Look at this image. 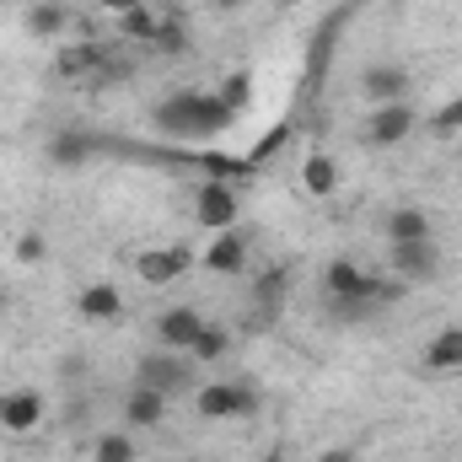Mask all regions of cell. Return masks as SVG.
<instances>
[{"mask_svg": "<svg viewBox=\"0 0 462 462\" xmlns=\"http://www.w3.org/2000/svg\"><path fill=\"white\" fill-rule=\"evenodd\" d=\"M231 108L226 97H205V92H178L167 103H156V129L172 134V140H210L231 124Z\"/></svg>", "mask_w": 462, "mask_h": 462, "instance_id": "6da1fadb", "label": "cell"}, {"mask_svg": "<svg viewBox=\"0 0 462 462\" xmlns=\"http://www.w3.org/2000/svg\"><path fill=\"white\" fill-rule=\"evenodd\" d=\"M134 382L162 393V398H183L199 387V360L178 355V349H156V355H140L134 360Z\"/></svg>", "mask_w": 462, "mask_h": 462, "instance_id": "7a4b0ae2", "label": "cell"}, {"mask_svg": "<svg viewBox=\"0 0 462 462\" xmlns=\"http://www.w3.org/2000/svg\"><path fill=\"white\" fill-rule=\"evenodd\" d=\"M441 269H447V253H441L436 236H425V242H387V274L398 285H430Z\"/></svg>", "mask_w": 462, "mask_h": 462, "instance_id": "3957f363", "label": "cell"}, {"mask_svg": "<svg viewBox=\"0 0 462 462\" xmlns=\"http://www.w3.org/2000/svg\"><path fill=\"white\" fill-rule=\"evenodd\" d=\"M194 414L199 420H253L258 387L253 382H205V387H194Z\"/></svg>", "mask_w": 462, "mask_h": 462, "instance_id": "277c9868", "label": "cell"}, {"mask_svg": "<svg viewBox=\"0 0 462 462\" xmlns=\"http://www.w3.org/2000/svg\"><path fill=\"white\" fill-rule=\"evenodd\" d=\"M323 285H328V296L334 301H365V307H382L398 285H382L376 274H365L360 263H349V258H334L328 269H323Z\"/></svg>", "mask_w": 462, "mask_h": 462, "instance_id": "5b68a950", "label": "cell"}, {"mask_svg": "<svg viewBox=\"0 0 462 462\" xmlns=\"http://www.w3.org/2000/svg\"><path fill=\"white\" fill-rule=\"evenodd\" d=\"M414 124H420L414 103H382V108H371L360 140H365L371 151H393V145H403V140L414 134Z\"/></svg>", "mask_w": 462, "mask_h": 462, "instance_id": "8992f818", "label": "cell"}, {"mask_svg": "<svg viewBox=\"0 0 462 462\" xmlns=\"http://www.w3.org/2000/svg\"><path fill=\"white\" fill-rule=\"evenodd\" d=\"M360 92H365V103H409V92H414V76H409V65H398V60H376V65H365V76H360Z\"/></svg>", "mask_w": 462, "mask_h": 462, "instance_id": "52a82bcc", "label": "cell"}, {"mask_svg": "<svg viewBox=\"0 0 462 462\" xmlns=\"http://www.w3.org/2000/svg\"><path fill=\"white\" fill-rule=\"evenodd\" d=\"M43 414H49V403H43L38 387H5V393H0V430L32 436V430L43 425Z\"/></svg>", "mask_w": 462, "mask_h": 462, "instance_id": "ba28073f", "label": "cell"}, {"mask_svg": "<svg viewBox=\"0 0 462 462\" xmlns=\"http://www.w3.org/2000/svg\"><path fill=\"white\" fill-rule=\"evenodd\" d=\"M236 216H242V205H236V189H231V183H199V194H194V226L199 231H231Z\"/></svg>", "mask_w": 462, "mask_h": 462, "instance_id": "9c48e42d", "label": "cell"}, {"mask_svg": "<svg viewBox=\"0 0 462 462\" xmlns=\"http://www.w3.org/2000/svg\"><path fill=\"white\" fill-rule=\"evenodd\" d=\"M199 258H194V247H145L140 258H134V269H140V280L145 285H172V280H183L189 269H194Z\"/></svg>", "mask_w": 462, "mask_h": 462, "instance_id": "30bf717a", "label": "cell"}, {"mask_svg": "<svg viewBox=\"0 0 462 462\" xmlns=\"http://www.w3.org/2000/svg\"><path fill=\"white\" fill-rule=\"evenodd\" d=\"M205 312L199 307H167L162 318H156V339H162V349H178V355H189L194 349V339L205 334Z\"/></svg>", "mask_w": 462, "mask_h": 462, "instance_id": "8fae6325", "label": "cell"}, {"mask_svg": "<svg viewBox=\"0 0 462 462\" xmlns=\"http://www.w3.org/2000/svg\"><path fill=\"white\" fill-rule=\"evenodd\" d=\"M76 312H81L87 323H118V318H124V291L108 285V280H92V285L76 291Z\"/></svg>", "mask_w": 462, "mask_h": 462, "instance_id": "7c38bea8", "label": "cell"}, {"mask_svg": "<svg viewBox=\"0 0 462 462\" xmlns=\"http://www.w3.org/2000/svg\"><path fill=\"white\" fill-rule=\"evenodd\" d=\"M210 274H242V263H247V231H216V242L205 247V258H199Z\"/></svg>", "mask_w": 462, "mask_h": 462, "instance_id": "4fadbf2b", "label": "cell"}, {"mask_svg": "<svg viewBox=\"0 0 462 462\" xmlns=\"http://www.w3.org/2000/svg\"><path fill=\"white\" fill-rule=\"evenodd\" d=\"M167 403L172 398H162V393H151V387H129V398H124V425L129 430H156L162 420H167Z\"/></svg>", "mask_w": 462, "mask_h": 462, "instance_id": "5bb4252c", "label": "cell"}, {"mask_svg": "<svg viewBox=\"0 0 462 462\" xmlns=\"http://www.w3.org/2000/svg\"><path fill=\"white\" fill-rule=\"evenodd\" d=\"M285 296H291V274L285 269H263L253 280V312L258 318H280L285 312Z\"/></svg>", "mask_w": 462, "mask_h": 462, "instance_id": "9a60e30c", "label": "cell"}, {"mask_svg": "<svg viewBox=\"0 0 462 462\" xmlns=\"http://www.w3.org/2000/svg\"><path fill=\"white\" fill-rule=\"evenodd\" d=\"M382 231H387V242H425V236H436V221L420 205H398Z\"/></svg>", "mask_w": 462, "mask_h": 462, "instance_id": "2e32d148", "label": "cell"}, {"mask_svg": "<svg viewBox=\"0 0 462 462\" xmlns=\"http://www.w3.org/2000/svg\"><path fill=\"white\" fill-rule=\"evenodd\" d=\"M301 189H307V194H318V199L339 194V162H334L328 151H312V156L301 162Z\"/></svg>", "mask_w": 462, "mask_h": 462, "instance_id": "e0dca14e", "label": "cell"}, {"mask_svg": "<svg viewBox=\"0 0 462 462\" xmlns=\"http://www.w3.org/2000/svg\"><path fill=\"white\" fill-rule=\"evenodd\" d=\"M27 32H32V38H65V32H70V5H60V0L27 5Z\"/></svg>", "mask_w": 462, "mask_h": 462, "instance_id": "ac0fdd59", "label": "cell"}, {"mask_svg": "<svg viewBox=\"0 0 462 462\" xmlns=\"http://www.w3.org/2000/svg\"><path fill=\"white\" fill-rule=\"evenodd\" d=\"M425 371H462V328H441L425 345Z\"/></svg>", "mask_w": 462, "mask_h": 462, "instance_id": "d6986e66", "label": "cell"}, {"mask_svg": "<svg viewBox=\"0 0 462 462\" xmlns=\"http://www.w3.org/2000/svg\"><path fill=\"white\" fill-rule=\"evenodd\" d=\"M162 22H167V16H156L151 5H140V11H124V16H118V32H124L129 43H145V49H156V38H162Z\"/></svg>", "mask_w": 462, "mask_h": 462, "instance_id": "ffe728a7", "label": "cell"}, {"mask_svg": "<svg viewBox=\"0 0 462 462\" xmlns=\"http://www.w3.org/2000/svg\"><path fill=\"white\" fill-rule=\"evenodd\" d=\"M134 457H140V447H134L129 430H103L92 441V462H134Z\"/></svg>", "mask_w": 462, "mask_h": 462, "instance_id": "44dd1931", "label": "cell"}, {"mask_svg": "<svg viewBox=\"0 0 462 462\" xmlns=\"http://www.w3.org/2000/svg\"><path fill=\"white\" fill-rule=\"evenodd\" d=\"M87 156H92V140L76 134V129H65V134L49 140V162H60V167H76V162H87Z\"/></svg>", "mask_w": 462, "mask_h": 462, "instance_id": "7402d4cb", "label": "cell"}, {"mask_svg": "<svg viewBox=\"0 0 462 462\" xmlns=\"http://www.w3.org/2000/svg\"><path fill=\"white\" fill-rule=\"evenodd\" d=\"M97 65V49L92 43H65L60 54H54V70L60 76H81V70H92Z\"/></svg>", "mask_w": 462, "mask_h": 462, "instance_id": "603a6c76", "label": "cell"}, {"mask_svg": "<svg viewBox=\"0 0 462 462\" xmlns=\"http://www.w3.org/2000/svg\"><path fill=\"white\" fill-rule=\"evenodd\" d=\"M226 349H231V334H226V328H216V323H205V334L194 339L189 360H199V365H205V360H221Z\"/></svg>", "mask_w": 462, "mask_h": 462, "instance_id": "cb8c5ba5", "label": "cell"}, {"mask_svg": "<svg viewBox=\"0 0 462 462\" xmlns=\"http://www.w3.org/2000/svg\"><path fill=\"white\" fill-rule=\"evenodd\" d=\"M16 263H43L49 258V242H43V231H16Z\"/></svg>", "mask_w": 462, "mask_h": 462, "instance_id": "d4e9b609", "label": "cell"}, {"mask_svg": "<svg viewBox=\"0 0 462 462\" xmlns=\"http://www.w3.org/2000/svg\"><path fill=\"white\" fill-rule=\"evenodd\" d=\"M430 129H436V134H447V140H452V134H462V97H452L447 108H436Z\"/></svg>", "mask_w": 462, "mask_h": 462, "instance_id": "484cf974", "label": "cell"}, {"mask_svg": "<svg viewBox=\"0 0 462 462\" xmlns=\"http://www.w3.org/2000/svg\"><path fill=\"white\" fill-rule=\"evenodd\" d=\"M108 16H124V11H140V5H151V0H97Z\"/></svg>", "mask_w": 462, "mask_h": 462, "instance_id": "4316f807", "label": "cell"}, {"mask_svg": "<svg viewBox=\"0 0 462 462\" xmlns=\"http://www.w3.org/2000/svg\"><path fill=\"white\" fill-rule=\"evenodd\" d=\"M210 5H216V11H221V16H231V11H242V5H247V0H210Z\"/></svg>", "mask_w": 462, "mask_h": 462, "instance_id": "83f0119b", "label": "cell"}, {"mask_svg": "<svg viewBox=\"0 0 462 462\" xmlns=\"http://www.w3.org/2000/svg\"><path fill=\"white\" fill-rule=\"evenodd\" d=\"M11 301H16V291H11V285H0V318L11 312Z\"/></svg>", "mask_w": 462, "mask_h": 462, "instance_id": "f1b7e54d", "label": "cell"}, {"mask_svg": "<svg viewBox=\"0 0 462 462\" xmlns=\"http://www.w3.org/2000/svg\"><path fill=\"white\" fill-rule=\"evenodd\" d=\"M323 462H360V457H355L349 447H339V452H328V457H323Z\"/></svg>", "mask_w": 462, "mask_h": 462, "instance_id": "f546056e", "label": "cell"}, {"mask_svg": "<svg viewBox=\"0 0 462 462\" xmlns=\"http://www.w3.org/2000/svg\"><path fill=\"white\" fill-rule=\"evenodd\" d=\"M269 462H285V457H269Z\"/></svg>", "mask_w": 462, "mask_h": 462, "instance_id": "4dcf8cb0", "label": "cell"}]
</instances>
